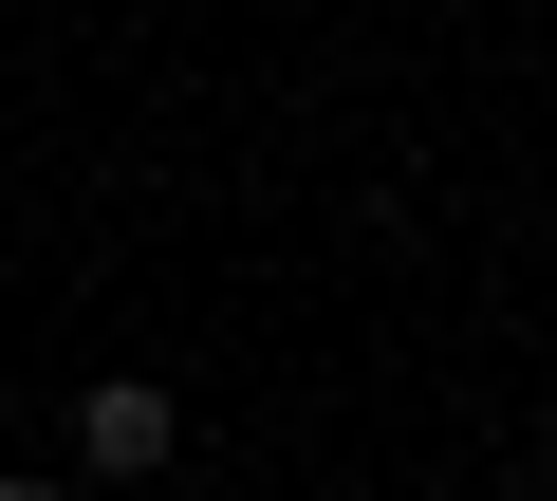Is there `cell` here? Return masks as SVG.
<instances>
[{"mask_svg":"<svg viewBox=\"0 0 557 501\" xmlns=\"http://www.w3.org/2000/svg\"><path fill=\"white\" fill-rule=\"evenodd\" d=\"M75 464H94V483H149V464H186V409H168V372H94V390H75Z\"/></svg>","mask_w":557,"mask_h":501,"instance_id":"1","label":"cell"},{"mask_svg":"<svg viewBox=\"0 0 557 501\" xmlns=\"http://www.w3.org/2000/svg\"><path fill=\"white\" fill-rule=\"evenodd\" d=\"M0 501H75V483H57V464H20V483H0Z\"/></svg>","mask_w":557,"mask_h":501,"instance_id":"2","label":"cell"},{"mask_svg":"<svg viewBox=\"0 0 557 501\" xmlns=\"http://www.w3.org/2000/svg\"><path fill=\"white\" fill-rule=\"evenodd\" d=\"M539 501H557V427H539Z\"/></svg>","mask_w":557,"mask_h":501,"instance_id":"3","label":"cell"}]
</instances>
